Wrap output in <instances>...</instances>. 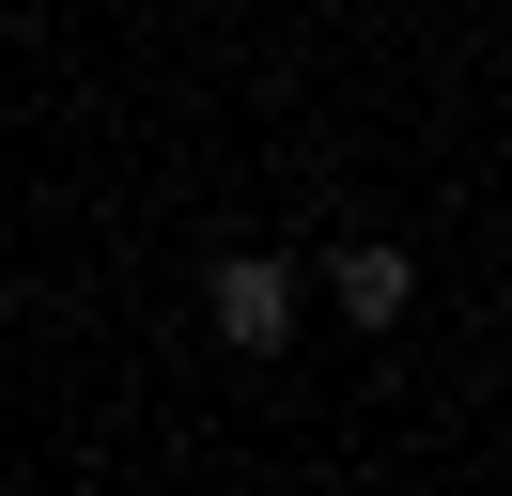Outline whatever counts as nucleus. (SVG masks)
Segmentation results:
<instances>
[{
	"mask_svg": "<svg viewBox=\"0 0 512 496\" xmlns=\"http://www.w3.org/2000/svg\"><path fill=\"white\" fill-rule=\"evenodd\" d=\"M342 310L357 326H404V248H342Z\"/></svg>",
	"mask_w": 512,
	"mask_h": 496,
	"instance_id": "2",
	"label": "nucleus"
},
{
	"mask_svg": "<svg viewBox=\"0 0 512 496\" xmlns=\"http://www.w3.org/2000/svg\"><path fill=\"white\" fill-rule=\"evenodd\" d=\"M202 310H218V341H233V357H264V341L295 326V279L264 264V248H233V264H218V295H202Z\"/></svg>",
	"mask_w": 512,
	"mask_h": 496,
	"instance_id": "1",
	"label": "nucleus"
}]
</instances>
